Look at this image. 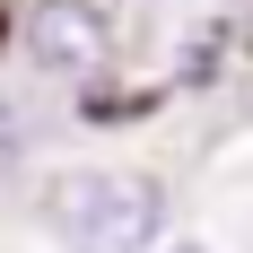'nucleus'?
Masks as SVG:
<instances>
[{"instance_id":"obj_1","label":"nucleus","mask_w":253,"mask_h":253,"mask_svg":"<svg viewBox=\"0 0 253 253\" xmlns=\"http://www.w3.org/2000/svg\"><path fill=\"white\" fill-rule=\"evenodd\" d=\"M52 227L70 253H149L166 227V192L123 166H87V175L52 183Z\"/></svg>"},{"instance_id":"obj_2","label":"nucleus","mask_w":253,"mask_h":253,"mask_svg":"<svg viewBox=\"0 0 253 253\" xmlns=\"http://www.w3.org/2000/svg\"><path fill=\"white\" fill-rule=\"evenodd\" d=\"M26 52L44 61V70H96L105 61V18L96 0H35V18H26Z\"/></svg>"},{"instance_id":"obj_3","label":"nucleus","mask_w":253,"mask_h":253,"mask_svg":"<svg viewBox=\"0 0 253 253\" xmlns=\"http://www.w3.org/2000/svg\"><path fill=\"white\" fill-rule=\"evenodd\" d=\"M9 157H18V105L0 96V166H9Z\"/></svg>"},{"instance_id":"obj_4","label":"nucleus","mask_w":253,"mask_h":253,"mask_svg":"<svg viewBox=\"0 0 253 253\" xmlns=\"http://www.w3.org/2000/svg\"><path fill=\"white\" fill-rule=\"evenodd\" d=\"M0 44H9V0H0Z\"/></svg>"},{"instance_id":"obj_5","label":"nucleus","mask_w":253,"mask_h":253,"mask_svg":"<svg viewBox=\"0 0 253 253\" xmlns=\"http://www.w3.org/2000/svg\"><path fill=\"white\" fill-rule=\"evenodd\" d=\"M175 253H210V245H175Z\"/></svg>"}]
</instances>
